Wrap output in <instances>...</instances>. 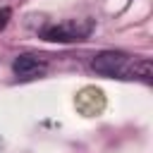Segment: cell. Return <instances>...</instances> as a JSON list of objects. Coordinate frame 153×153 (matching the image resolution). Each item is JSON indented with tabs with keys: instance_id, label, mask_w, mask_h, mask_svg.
Returning a JSON list of instances; mask_svg holds the SVG:
<instances>
[{
	"instance_id": "277c9868",
	"label": "cell",
	"mask_w": 153,
	"mask_h": 153,
	"mask_svg": "<svg viewBox=\"0 0 153 153\" xmlns=\"http://www.w3.org/2000/svg\"><path fill=\"white\" fill-rule=\"evenodd\" d=\"M129 79H141L143 84H151V81H153V65H151V60H146V57L134 60V62H131V74H129Z\"/></svg>"
},
{
	"instance_id": "3957f363",
	"label": "cell",
	"mask_w": 153,
	"mask_h": 153,
	"mask_svg": "<svg viewBox=\"0 0 153 153\" xmlns=\"http://www.w3.org/2000/svg\"><path fill=\"white\" fill-rule=\"evenodd\" d=\"M12 72L17 79L26 81V79H36V76H43L48 72V60L45 55H36V53H22L14 57L12 62Z\"/></svg>"
},
{
	"instance_id": "5b68a950",
	"label": "cell",
	"mask_w": 153,
	"mask_h": 153,
	"mask_svg": "<svg viewBox=\"0 0 153 153\" xmlns=\"http://www.w3.org/2000/svg\"><path fill=\"white\" fill-rule=\"evenodd\" d=\"M10 14H12V12H10V7H2V10H0V29H5V26H7Z\"/></svg>"
},
{
	"instance_id": "7a4b0ae2",
	"label": "cell",
	"mask_w": 153,
	"mask_h": 153,
	"mask_svg": "<svg viewBox=\"0 0 153 153\" xmlns=\"http://www.w3.org/2000/svg\"><path fill=\"white\" fill-rule=\"evenodd\" d=\"M131 62H134V57H129V55L122 53V50H100V53L93 55L91 67H93V72L100 74V76L129 79V74H131Z\"/></svg>"
},
{
	"instance_id": "6da1fadb",
	"label": "cell",
	"mask_w": 153,
	"mask_h": 153,
	"mask_svg": "<svg viewBox=\"0 0 153 153\" xmlns=\"http://www.w3.org/2000/svg\"><path fill=\"white\" fill-rule=\"evenodd\" d=\"M91 31H93L91 19H65L57 24H45L38 31V36L50 43H76V41L88 38Z\"/></svg>"
}]
</instances>
